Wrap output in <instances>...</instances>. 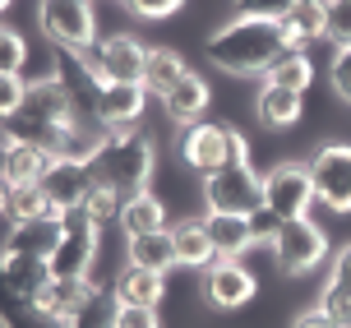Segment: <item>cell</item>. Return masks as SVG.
I'll return each mask as SVG.
<instances>
[{"label": "cell", "instance_id": "1", "mask_svg": "<svg viewBox=\"0 0 351 328\" xmlns=\"http://www.w3.org/2000/svg\"><path fill=\"white\" fill-rule=\"evenodd\" d=\"M296 42L287 37L278 19H231L217 33L204 42V56H208L213 69L222 74H236V79H250V74H268L282 56L291 51Z\"/></svg>", "mask_w": 351, "mask_h": 328}, {"label": "cell", "instance_id": "2", "mask_svg": "<svg viewBox=\"0 0 351 328\" xmlns=\"http://www.w3.org/2000/svg\"><path fill=\"white\" fill-rule=\"evenodd\" d=\"M5 125H10L14 143H33V148H47V153L56 157L60 139L70 134V125H79V111H74L70 93L56 84V74H42V79L28 84L19 111H14V116H5Z\"/></svg>", "mask_w": 351, "mask_h": 328}, {"label": "cell", "instance_id": "3", "mask_svg": "<svg viewBox=\"0 0 351 328\" xmlns=\"http://www.w3.org/2000/svg\"><path fill=\"white\" fill-rule=\"evenodd\" d=\"M88 172H93L97 185H111L121 199L143 194L148 180H153V143L139 130H116V134L102 139V148L93 153Z\"/></svg>", "mask_w": 351, "mask_h": 328}, {"label": "cell", "instance_id": "4", "mask_svg": "<svg viewBox=\"0 0 351 328\" xmlns=\"http://www.w3.org/2000/svg\"><path fill=\"white\" fill-rule=\"evenodd\" d=\"M176 148H180V162L194 176H213V172H222V167H245L250 162L245 134L236 125H213V121L185 125L180 139H176Z\"/></svg>", "mask_w": 351, "mask_h": 328}, {"label": "cell", "instance_id": "5", "mask_svg": "<svg viewBox=\"0 0 351 328\" xmlns=\"http://www.w3.org/2000/svg\"><path fill=\"white\" fill-rule=\"evenodd\" d=\"M37 23L51 47L93 51L97 47V10L93 0H37Z\"/></svg>", "mask_w": 351, "mask_h": 328}, {"label": "cell", "instance_id": "6", "mask_svg": "<svg viewBox=\"0 0 351 328\" xmlns=\"http://www.w3.org/2000/svg\"><path fill=\"white\" fill-rule=\"evenodd\" d=\"M51 74H56V84L70 93L79 121L97 125V102H102L106 79L97 74L93 56H88V51H70V47H51ZM97 130H102V125H97Z\"/></svg>", "mask_w": 351, "mask_h": 328}, {"label": "cell", "instance_id": "7", "mask_svg": "<svg viewBox=\"0 0 351 328\" xmlns=\"http://www.w3.org/2000/svg\"><path fill=\"white\" fill-rule=\"evenodd\" d=\"M204 208L208 213H231V218H250L263 208V176L254 167H222V172L204 176Z\"/></svg>", "mask_w": 351, "mask_h": 328}, {"label": "cell", "instance_id": "8", "mask_svg": "<svg viewBox=\"0 0 351 328\" xmlns=\"http://www.w3.org/2000/svg\"><path fill=\"white\" fill-rule=\"evenodd\" d=\"M97 250H102V226L93 222L84 208H74V213H65L60 245H56V255L47 263H51L56 277H93Z\"/></svg>", "mask_w": 351, "mask_h": 328}, {"label": "cell", "instance_id": "9", "mask_svg": "<svg viewBox=\"0 0 351 328\" xmlns=\"http://www.w3.org/2000/svg\"><path fill=\"white\" fill-rule=\"evenodd\" d=\"M273 259H278L282 273L305 277L328 259V236H324L310 218H291V222H282L278 236H273Z\"/></svg>", "mask_w": 351, "mask_h": 328}, {"label": "cell", "instance_id": "10", "mask_svg": "<svg viewBox=\"0 0 351 328\" xmlns=\"http://www.w3.org/2000/svg\"><path fill=\"white\" fill-rule=\"evenodd\" d=\"M310 204L315 199V180H310V167H296V162H282L263 176V208L278 218V222H291V218H310Z\"/></svg>", "mask_w": 351, "mask_h": 328}, {"label": "cell", "instance_id": "11", "mask_svg": "<svg viewBox=\"0 0 351 328\" xmlns=\"http://www.w3.org/2000/svg\"><path fill=\"white\" fill-rule=\"evenodd\" d=\"M310 180L315 199L347 218L351 213V143H319L310 157Z\"/></svg>", "mask_w": 351, "mask_h": 328}, {"label": "cell", "instance_id": "12", "mask_svg": "<svg viewBox=\"0 0 351 328\" xmlns=\"http://www.w3.org/2000/svg\"><path fill=\"white\" fill-rule=\"evenodd\" d=\"M93 65L102 74L106 84H143V69H148V47L134 42L130 33H106L97 37L93 47Z\"/></svg>", "mask_w": 351, "mask_h": 328}, {"label": "cell", "instance_id": "13", "mask_svg": "<svg viewBox=\"0 0 351 328\" xmlns=\"http://www.w3.org/2000/svg\"><path fill=\"white\" fill-rule=\"evenodd\" d=\"M60 231H65V213H60V208H47V213H37V218H14V222H10V236H5V255L51 259L56 245H60Z\"/></svg>", "mask_w": 351, "mask_h": 328}, {"label": "cell", "instance_id": "14", "mask_svg": "<svg viewBox=\"0 0 351 328\" xmlns=\"http://www.w3.org/2000/svg\"><path fill=\"white\" fill-rule=\"evenodd\" d=\"M37 190L47 194V204H51V208L74 213V208H84L88 190H93V172H88V162H65V157H56L51 172L42 176Z\"/></svg>", "mask_w": 351, "mask_h": 328}, {"label": "cell", "instance_id": "15", "mask_svg": "<svg viewBox=\"0 0 351 328\" xmlns=\"http://www.w3.org/2000/svg\"><path fill=\"white\" fill-rule=\"evenodd\" d=\"M204 292L217 310H241L250 305V296H254V273H250L241 259H217L204 277Z\"/></svg>", "mask_w": 351, "mask_h": 328}, {"label": "cell", "instance_id": "16", "mask_svg": "<svg viewBox=\"0 0 351 328\" xmlns=\"http://www.w3.org/2000/svg\"><path fill=\"white\" fill-rule=\"evenodd\" d=\"M143 102H148V88L143 84H106L102 102H97V125H102L106 134L134 130L143 116Z\"/></svg>", "mask_w": 351, "mask_h": 328}, {"label": "cell", "instance_id": "17", "mask_svg": "<svg viewBox=\"0 0 351 328\" xmlns=\"http://www.w3.org/2000/svg\"><path fill=\"white\" fill-rule=\"evenodd\" d=\"M56 157L47 148H33V143H14V148H5L0 153V176L10 180V190H33L42 185V176L51 172Z\"/></svg>", "mask_w": 351, "mask_h": 328}, {"label": "cell", "instance_id": "18", "mask_svg": "<svg viewBox=\"0 0 351 328\" xmlns=\"http://www.w3.org/2000/svg\"><path fill=\"white\" fill-rule=\"evenodd\" d=\"M0 328H65V319H56L51 310H42L33 296H23L10 287V277L0 268Z\"/></svg>", "mask_w": 351, "mask_h": 328}, {"label": "cell", "instance_id": "19", "mask_svg": "<svg viewBox=\"0 0 351 328\" xmlns=\"http://www.w3.org/2000/svg\"><path fill=\"white\" fill-rule=\"evenodd\" d=\"M162 106H167L171 121H180V130H185V125H199L204 111H208V84H204L194 69H185V79L162 93Z\"/></svg>", "mask_w": 351, "mask_h": 328}, {"label": "cell", "instance_id": "20", "mask_svg": "<svg viewBox=\"0 0 351 328\" xmlns=\"http://www.w3.org/2000/svg\"><path fill=\"white\" fill-rule=\"evenodd\" d=\"M204 226H208V241L217 250V259H241L254 241V226L250 218H231V213H204Z\"/></svg>", "mask_w": 351, "mask_h": 328}, {"label": "cell", "instance_id": "21", "mask_svg": "<svg viewBox=\"0 0 351 328\" xmlns=\"http://www.w3.org/2000/svg\"><path fill=\"white\" fill-rule=\"evenodd\" d=\"M125 259L134 263V268H148V273H171L176 263V236L162 226V231H148V236H130V250H125Z\"/></svg>", "mask_w": 351, "mask_h": 328}, {"label": "cell", "instance_id": "22", "mask_svg": "<svg viewBox=\"0 0 351 328\" xmlns=\"http://www.w3.org/2000/svg\"><path fill=\"white\" fill-rule=\"evenodd\" d=\"M319 305L333 314L342 328L351 324V241L333 255V268H328V282H324V296H319Z\"/></svg>", "mask_w": 351, "mask_h": 328}, {"label": "cell", "instance_id": "23", "mask_svg": "<svg viewBox=\"0 0 351 328\" xmlns=\"http://www.w3.org/2000/svg\"><path fill=\"white\" fill-rule=\"evenodd\" d=\"M162 296H167V273H148V268L125 263L121 277H116V301L121 305H153L158 310Z\"/></svg>", "mask_w": 351, "mask_h": 328}, {"label": "cell", "instance_id": "24", "mask_svg": "<svg viewBox=\"0 0 351 328\" xmlns=\"http://www.w3.org/2000/svg\"><path fill=\"white\" fill-rule=\"evenodd\" d=\"M0 268H5V277H10V287L23 296H33V301H42V292L51 287V263L47 259H33V255H5L0 250Z\"/></svg>", "mask_w": 351, "mask_h": 328}, {"label": "cell", "instance_id": "25", "mask_svg": "<svg viewBox=\"0 0 351 328\" xmlns=\"http://www.w3.org/2000/svg\"><path fill=\"white\" fill-rule=\"evenodd\" d=\"M116 222H121L125 241H130V236H148V231H162V226H167V208H162L158 194L143 190V194H130L121 204V218H116Z\"/></svg>", "mask_w": 351, "mask_h": 328}, {"label": "cell", "instance_id": "26", "mask_svg": "<svg viewBox=\"0 0 351 328\" xmlns=\"http://www.w3.org/2000/svg\"><path fill=\"white\" fill-rule=\"evenodd\" d=\"M171 236H176V259L185 263V268H213V263H217V250H213V241H208L204 218H190V222L171 226Z\"/></svg>", "mask_w": 351, "mask_h": 328}, {"label": "cell", "instance_id": "27", "mask_svg": "<svg viewBox=\"0 0 351 328\" xmlns=\"http://www.w3.org/2000/svg\"><path fill=\"white\" fill-rule=\"evenodd\" d=\"M254 111H259V121L268 125V130H287V125L300 121V93H291V88H278L263 79L259 97H254Z\"/></svg>", "mask_w": 351, "mask_h": 328}, {"label": "cell", "instance_id": "28", "mask_svg": "<svg viewBox=\"0 0 351 328\" xmlns=\"http://www.w3.org/2000/svg\"><path fill=\"white\" fill-rule=\"evenodd\" d=\"M282 28H287V37H291L296 47L324 37V28H328V0H296V5L287 10V19H282Z\"/></svg>", "mask_w": 351, "mask_h": 328}, {"label": "cell", "instance_id": "29", "mask_svg": "<svg viewBox=\"0 0 351 328\" xmlns=\"http://www.w3.org/2000/svg\"><path fill=\"white\" fill-rule=\"evenodd\" d=\"M116 310H121V301H116V287H102V282H93V292L79 310L65 319V328H116Z\"/></svg>", "mask_w": 351, "mask_h": 328}, {"label": "cell", "instance_id": "30", "mask_svg": "<svg viewBox=\"0 0 351 328\" xmlns=\"http://www.w3.org/2000/svg\"><path fill=\"white\" fill-rule=\"evenodd\" d=\"M88 292H93V277H51V287L42 292V310H51L56 319H70L79 305L88 301Z\"/></svg>", "mask_w": 351, "mask_h": 328}, {"label": "cell", "instance_id": "31", "mask_svg": "<svg viewBox=\"0 0 351 328\" xmlns=\"http://www.w3.org/2000/svg\"><path fill=\"white\" fill-rule=\"evenodd\" d=\"M185 79V60L176 51H167V47H148V69H143V88L153 93V97H162L167 88H176Z\"/></svg>", "mask_w": 351, "mask_h": 328}, {"label": "cell", "instance_id": "32", "mask_svg": "<svg viewBox=\"0 0 351 328\" xmlns=\"http://www.w3.org/2000/svg\"><path fill=\"white\" fill-rule=\"evenodd\" d=\"M263 79H268V84H278V88H291V93H300V97H305V88L315 84V65H310V56L300 51V47H291V51L282 56V60L268 69Z\"/></svg>", "mask_w": 351, "mask_h": 328}, {"label": "cell", "instance_id": "33", "mask_svg": "<svg viewBox=\"0 0 351 328\" xmlns=\"http://www.w3.org/2000/svg\"><path fill=\"white\" fill-rule=\"evenodd\" d=\"M121 204L125 199L111 190V185H97V180H93V190H88V199H84V213L102 226V222H116V218H121Z\"/></svg>", "mask_w": 351, "mask_h": 328}, {"label": "cell", "instance_id": "34", "mask_svg": "<svg viewBox=\"0 0 351 328\" xmlns=\"http://www.w3.org/2000/svg\"><path fill=\"white\" fill-rule=\"evenodd\" d=\"M23 60H28V42H23V33L10 28V23H0V74H19Z\"/></svg>", "mask_w": 351, "mask_h": 328}, {"label": "cell", "instance_id": "35", "mask_svg": "<svg viewBox=\"0 0 351 328\" xmlns=\"http://www.w3.org/2000/svg\"><path fill=\"white\" fill-rule=\"evenodd\" d=\"M324 37L333 47H351V0H328V28Z\"/></svg>", "mask_w": 351, "mask_h": 328}, {"label": "cell", "instance_id": "36", "mask_svg": "<svg viewBox=\"0 0 351 328\" xmlns=\"http://www.w3.org/2000/svg\"><path fill=\"white\" fill-rule=\"evenodd\" d=\"M296 0H236V14L241 19H287V10H291Z\"/></svg>", "mask_w": 351, "mask_h": 328}, {"label": "cell", "instance_id": "37", "mask_svg": "<svg viewBox=\"0 0 351 328\" xmlns=\"http://www.w3.org/2000/svg\"><path fill=\"white\" fill-rule=\"evenodd\" d=\"M116 328H162V314L153 305H121L116 310Z\"/></svg>", "mask_w": 351, "mask_h": 328}, {"label": "cell", "instance_id": "38", "mask_svg": "<svg viewBox=\"0 0 351 328\" xmlns=\"http://www.w3.org/2000/svg\"><path fill=\"white\" fill-rule=\"evenodd\" d=\"M23 93H28V84H23V74H0V121L19 111V102H23Z\"/></svg>", "mask_w": 351, "mask_h": 328}, {"label": "cell", "instance_id": "39", "mask_svg": "<svg viewBox=\"0 0 351 328\" xmlns=\"http://www.w3.org/2000/svg\"><path fill=\"white\" fill-rule=\"evenodd\" d=\"M328 74H333V93L351 106V47H337V56H333V65H328Z\"/></svg>", "mask_w": 351, "mask_h": 328}, {"label": "cell", "instance_id": "40", "mask_svg": "<svg viewBox=\"0 0 351 328\" xmlns=\"http://www.w3.org/2000/svg\"><path fill=\"white\" fill-rule=\"evenodd\" d=\"M47 208L51 204H47V194L37 190V185L33 190H14L10 194V213H14V218H37V213H47Z\"/></svg>", "mask_w": 351, "mask_h": 328}, {"label": "cell", "instance_id": "41", "mask_svg": "<svg viewBox=\"0 0 351 328\" xmlns=\"http://www.w3.org/2000/svg\"><path fill=\"white\" fill-rule=\"evenodd\" d=\"M185 0H125V10H134L139 19H167V14H176Z\"/></svg>", "mask_w": 351, "mask_h": 328}, {"label": "cell", "instance_id": "42", "mask_svg": "<svg viewBox=\"0 0 351 328\" xmlns=\"http://www.w3.org/2000/svg\"><path fill=\"white\" fill-rule=\"evenodd\" d=\"M291 328H342V324H337V319L324 310V305H315V310L296 314V324H291Z\"/></svg>", "mask_w": 351, "mask_h": 328}, {"label": "cell", "instance_id": "43", "mask_svg": "<svg viewBox=\"0 0 351 328\" xmlns=\"http://www.w3.org/2000/svg\"><path fill=\"white\" fill-rule=\"evenodd\" d=\"M10 194H14V190H10V180H5V176H0V218H5V213H10Z\"/></svg>", "mask_w": 351, "mask_h": 328}, {"label": "cell", "instance_id": "44", "mask_svg": "<svg viewBox=\"0 0 351 328\" xmlns=\"http://www.w3.org/2000/svg\"><path fill=\"white\" fill-rule=\"evenodd\" d=\"M10 5H14V0H0V14H5V10H10Z\"/></svg>", "mask_w": 351, "mask_h": 328}, {"label": "cell", "instance_id": "45", "mask_svg": "<svg viewBox=\"0 0 351 328\" xmlns=\"http://www.w3.org/2000/svg\"><path fill=\"white\" fill-rule=\"evenodd\" d=\"M347 328H351V324H347Z\"/></svg>", "mask_w": 351, "mask_h": 328}]
</instances>
